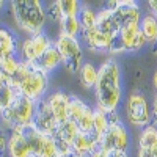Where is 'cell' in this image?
Returning <instances> with one entry per match:
<instances>
[{"label":"cell","instance_id":"cell-6","mask_svg":"<svg viewBox=\"0 0 157 157\" xmlns=\"http://www.w3.org/2000/svg\"><path fill=\"white\" fill-rule=\"evenodd\" d=\"M126 116L129 123L145 129L146 126L152 124V116H151V104L148 98L140 93V91H132L127 99H126Z\"/></svg>","mask_w":157,"mask_h":157},{"label":"cell","instance_id":"cell-32","mask_svg":"<svg viewBox=\"0 0 157 157\" xmlns=\"http://www.w3.org/2000/svg\"><path fill=\"white\" fill-rule=\"evenodd\" d=\"M151 116H152V124L157 127V94L154 96L151 104Z\"/></svg>","mask_w":157,"mask_h":157},{"label":"cell","instance_id":"cell-15","mask_svg":"<svg viewBox=\"0 0 157 157\" xmlns=\"http://www.w3.org/2000/svg\"><path fill=\"white\" fill-rule=\"evenodd\" d=\"M98 149L99 138L94 132H80L72 145V154H75L77 157H90Z\"/></svg>","mask_w":157,"mask_h":157},{"label":"cell","instance_id":"cell-38","mask_svg":"<svg viewBox=\"0 0 157 157\" xmlns=\"http://www.w3.org/2000/svg\"><path fill=\"white\" fill-rule=\"evenodd\" d=\"M151 47H152V54H154V55H157V41H155Z\"/></svg>","mask_w":157,"mask_h":157},{"label":"cell","instance_id":"cell-41","mask_svg":"<svg viewBox=\"0 0 157 157\" xmlns=\"http://www.w3.org/2000/svg\"><path fill=\"white\" fill-rule=\"evenodd\" d=\"M2 110H3V109H2V105H0V113H2Z\"/></svg>","mask_w":157,"mask_h":157},{"label":"cell","instance_id":"cell-13","mask_svg":"<svg viewBox=\"0 0 157 157\" xmlns=\"http://www.w3.org/2000/svg\"><path fill=\"white\" fill-rule=\"evenodd\" d=\"M113 38L112 35H105L99 32L98 29H90V30H83L80 35V41L83 44H86V47L91 52H102V54H110L112 50V44H113Z\"/></svg>","mask_w":157,"mask_h":157},{"label":"cell","instance_id":"cell-28","mask_svg":"<svg viewBox=\"0 0 157 157\" xmlns=\"http://www.w3.org/2000/svg\"><path fill=\"white\" fill-rule=\"evenodd\" d=\"M16 94H17V91H16V88L13 86L10 82L0 90V105H2V109H6V107H10L11 105V102L14 101V98H16Z\"/></svg>","mask_w":157,"mask_h":157},{"label":"cell","instance_id":"cell-4","mask_svg":"<svg viewBox=\"0 0 157 157\" xmlns=\"http://www.w3.org/2000/svg\"><path fill=\"white\" fill-rule=\"evenodd\" d=\"M54 46L57 47L58 54L63 60V66L71 74H78L83 61V49L80 39L69 38L63 33H58L57 39L54 41Z\"/></svg>","mask_w":157,"mask_h":157},{"label":"cell","instance_id":"cell-3","mask_svg":"<svg viewBox=\"0 0 157 157\" xmlns=\"http://www.w3.org/2000/svg\"><path fill=\"white\" fill-rule=\"evenodd\" d=\"M35 109H36V102L17 93L14 101L11 102V105L3 109L2 113H0V126L5 127L8 132L29 126L33 121Z\"/></svg>","mask_w":157,"mask_h":157},{"label":"cell","instance_id":"cell-21","mask_svg":"<svg viewBox=\"0 0 157 157\" xmlns=\"http://www.w3.org/2000/svg\"><path fill=\"white\" fill-rule=\"evenodd\" d=\"M140 32L146 38L148 44L152 46L157 41V17L152 16L151 13L143 14V17L140 21Z\"/></svg>","mask_w":157,"mask_h":157},{"label":"cell","instance_id":"cell-10","mask_svg":"<svg viewBox=\"0 0 157 157\" xmlns=\"http://www.w3.org/2000/svg\"><path fill=\"white\" fill-rule=\"evenodd\" d=\"M54 44V41H50V38L43 32L39 35L35 36H29L27 39H24L21 49H19V54H21V60L27 61V63H35L39 60L44 52Z\"/></svg>","mask_w":157,"mask_h":157},{"label":"cell","instance_id":"cell-37","mask_svg":"<svg viewBox=\"0 0 157 157\" xmlns=\"http://www.w3.org/2000/svg\"><path fill=\"white\" fill-rule=\"evenodd\" d=\"M151 157H157V145L151 149Z\"/></svg>","mask_w":157,"mask_h":157},{"label":"cell","instance_id":"cell-29","mask_svg":"<svg viewBox=\"0 0 157 157\" xmlns=\"http://www.w3.org/2000/svg\"><path fill=\"white\" fill-rule=\"evenodd\" d=\"M46 16H47V19H52L54 22H58V24L63 21V13H61V8H60V0H58V2H52L46 8Z\"/></svg>","mask_w":157,"mask_h":157},{"label":"cell","instance_id":"cell-16","mask_svg":"<svg viewBox=\"0 0 157 157\" xmlns=\"http://www.w3.org/2000/svg\"><path fill=\"white\" fill-rule=\"evenodd\" d=\"M63 64V60H61V57H60V54H58V50H57V47L52 44L44 54L39 57V60L38 61H35L33 63V66L38 69V71H41V72H44V74H50V72H54L58 66H61Z\"/></svg>","mask_w":157,"mask_h":157},{"label":"cell","instance_id":"cell-24","mask_svg":"<svg viewBox=\"0 0 157 157\" xmlns=\"http://www.w3.org/2000/svg\"><path fill=\"white\" fill-rule=\"evenodd\" d=\"M58 25H60V33L69 38L78 39L82 35V27H80V22H78V17H64Z\"/></svg>","mask_w":157,"mask_h":157},{"label":"cell","instance_id":"cell-14","mask_svg":"<svg viewBox=\"0 0 157 157\" xmlns=\"http://www.w3.org/2000/svg\"><path fill=\"white\" fill-rule=\"evenodd\" d=\"M47 104L52 110L57 124H63L69 120V104H71V94L64 93V91H55L49 96H46Z\"/></svg>","mask_w":157,"mask_h":157},{"label":"cell","instance_id":"cell-1","mask_svg":"<svg viewBox=\"0 0 157 157\" xmlns=\"http://www.w3.org/2000/svg\"><path fill=\"white\" fill-rule=\"evenodd\" d=\"M96 109L107 115L118 113L123 101V72L115 58L105 60L98 68V82L94 86Z\"/></svg>","mask_w":157,"mask_h":157},{"label":"cell","instance_id":"cell-2","mask_svg":"<svg viewBox=\"0 0 157 157\" xmlns=\"http://www.w3.org/2000/svg\"><path fill=\"white\" fill-rule=\"evenodd\" d=\"M11 14L17 29L29 36L43 33L47 16L39 0H14L11 2Z\"/></svg>","mask_w":157,"mask_h":157},{"label":"cell","instance_id":"cell-8","mask_svg":"<svg viewBox=\"0 0 157 157\" xmlns=\"http://www.w3.org/2000/svg\"><path fill=\"white\" fill-rule=\"evenodd\" d=\"M47 86H49V75L38 71L33 66L32 72L16 86V91L33 102H39L41 99L46 98Z\"/></svg>","mask_w":157,"mask_h":157},{"label":"cell","instance_id":"cell-33","mask_svg":"<svg viewBox=\"0 0 157 157\" xmlns=\"http://www.w3.org/2000/svg\"><path fill=\"white\" fill-rule=\"evenodd\" d=\"M107 157H129L127 151H120V149H112L109 152H105Z\"/></svg>","mask_w":157,"mask_h":157},{"label":"cell","instance_id":"cell-40","mask_svg":"<svg viewBox=\"0 0 157 157\" xmlns=\"http://www.w3.org/2000/svg\"><path fill=\"white\" fill-rule=\"evenodd\" d=\"M3 5H5V2H3V0H0V11H2V8H3Z\"/></svg>","mask_w":157,"mask_h":157},{"label":"cell","instance_id":"cell-18","mask_svg":"<svg viewBox=\"0 0 157 157\" xmlns=\"http://www.w3.org/2000/svg\"><path fill=\"white\" fill-rule=\"evenodd\" d=\"M8 157H30V149L27 145L24 134L21 129H14L10 132V140H8Z\"/></svg>","mask_w":157,"mask_h":157},{"label":"cell","instance_id":"cell-39","mask_svg":"<svg viewBox=\"0 0 157 157\" xmlns=\"http://www.w3.org/2000/svg\"><path fill=\"white\" fill-rule=\"evenodd\" d=\"M60 157H77V155H75V154H72V152H71V154H66V155H60Z\"/></svg>","mask_w":157,"mask_h":157},{"label":"cell","instance_id":"cell-31","mask_svg":"<svg viewBox=\"0 0 157 157\" xmlns=\"http://www.w3.org/2000/svg\"><path fill=\"white\" fill-rule=\"evenodd\" d=\"M8 140H10V132L0 126V157H3V154L8 149Z\"/></svg>","mask_w":157,"mask_h":157},{"label":"cell","instance_id":"cell-9","mask_svg":"<svg viewBox=\"0 0 157 157\" xmlns=\"http://www.w3.org/2000/svg\"><path fill=\"white\" fill-rule=\"evenodd\" d=\"M93 116H94V107H90L80 98L71 96L69 120L77 124L80 132H93Z\"/></svg>","mask_w":157,"mask_h":157},{"label":"cell","instance_id":"cell-25","mask_svg":"<svg viewBox=\"0 0 157 157\" xmlns=\"http://www.w3.org/2000/svg\"><path fill=\"white\" fill-rule=\"evenodd\" d=\"M19 64H21V58H17V55L3 57L0 60V72L8 78V82H10V78L17 72Z\"/></svg>","mask_w":157,"mask_h":157},{"label":"cell","instance_id":"cell-26","mask_svg":"<svg viewBox=\"0 0 157 157\" xmlns=\"http://www.w3.org/2000/svg\"><path fill=\"white\" fill-rule=\"evenodd\" d=\"M96 16H98V11H94V8L91 6H82L80 13H78V22H80V27L82 32L83 30H90V29H94L96 25Z\"/></svg>","mask_w":157,"mask_h":157},{"label":"cell","instance_id":"cell-23","mask_svg":"<svg viewBox=\"0 0 157 157\" xmlns=\"http://www.w3.org/2000/svg\"><path fill=\"white\" fill-rule=\"evenodd\" d=\"M110 127V115H107L105 112H102L99 109L94 107V116H93V132L96 134V137L101 140L105 132Z\"/></svg>","mask_w":157,"mask_h":157},{"label":"cell","instance_id":"cell-30","mask_svg":"<svg viewBox=\"0 0 157 157\" xmlns=\"http://www.w3.org/2000/svg\"><path fill=\"white\" fill-rule=\"evenodd\" d=\"M41 157H60V152H58L57 145H55V141H54V138H52V137H47L46 138Z\"/></svg>","mask_w":157,"mask_h":157},{"label":"cell","instance_id":"cell-17","mask_svg":"<svg viewBox=\"0 0 157 157\" xmlns=\"http://www.w3.org/2000/svg\"><path fill=\"white\" fill-rule=\"evenodd\" d=\"M21 132L24 134L25 140H27V145H29V149H30V157H41L47 137L43 135L41 132H38L32 124L21 127Z\"/></svg>","mask_w":157,"mask_h":157},{"label":"cell","instance_id":"cell-35","mask_svg":"<svg viewBox=\"0 0 157 157\" xmlns=\"http://www.w3.org/2000/svg\"><path fill=\"white\" fill-rule=\"evenodd\" d=\"M90 157H107V155H105V152H104V151H101V149H98V151H94L93 154H91Z\"/></svg>","mask_w":157,"mask_h":157},{"label":"cell","instance_id":"cell-36","mask_svg":"<svg viewBox=\"0 0 157 157\" xmlns=\"http://www.w3.org/2000/svg\"><path fill=\"white\" fill-rule=\"evenodd\" d=\"M152 85H154V88H155V91H157V69H155V72L152 74Z\"/></svg>","mask_w":157,"mask_h":157},{"label":"cell","instance_id":"cell-11","mask_svg":"<svg viewBox=\"0 0 157 157\" xmlns=\"http://www.w3.org/2000/svg\"><path fill=\"white\" fill-rule=\"evenodd\" d=\"M32 126L38 130V132H41L46 137H52L55 134L58 124L55 121L54 115H52V110L49 107L46 98L41 99L39 102H36V109H35V116H33Z\"/></svg>","mask_w":157,"mask_h":157},{"label":"cell","instance_id":"cell-12","mask_svg":"<svg viewBox=\"0 0 157 157\" xmlns=\"http://www.w3.org/2000/svg\"><path fill=\"white\" fill-rule=\"evenodd\" d=\"M78 134H80V130H78L77 124L71 120H68L66 123H63L57 127L52 138L55 141L60 155H66V154L72 152V145H74V141H75Z\"/></svg>","mask_w":157,"mask_h":157},{"label":"cell","instance_id":"cell-7","mask_svg":"<svg viewBox=\"0 0 157 157\" xmlns=\"http://www.w3.org/2000/svg\"><path fill=\"white\" fill-rule=\"evenodd\" d=\"M129 130L124 126V123L120 120L118 113L110 115V127L101 140H99V149L104 152H109L112 149H120V151H127L129 149Z\"/></svg>","mask_w":157,"mask_h":157},{"label":"cell","instance_id":"cell-27","mask_svg":"<svg viewBox=\"0 0 157 157\" xmlns=\"http://www.w3.org/2000/svg\"><path fill=\"white\" fill-rule=\"evenodd\" d=\"M60 8L64 17H77L82 10V3L77 0H60Z\"/></svg>","mask_w":157,"mask_h":157},{"label":"cell","instance_id":"cell-22","mask_svg":"<svg viewBox=\"0 0 157 157\" xmlns=\"http://www.w3.org/2000/svg\"><path fill=\"white\" fill-rule=\"evenodd\" d=\"M78 80H80V85L86 90H93L96 86L98 82V68L93 63L85 61L82 64L80 71H78Z\"/></svg>","mask_w":157,"mask_h":157},{"label":"cell","instance_id":"cell-5","mask_svg":"<svg viewBox=\"0 0 157 157\" xmlns=\"http://www.w3.org/2000/svg\"><path fill=\"white\" fill-rule=\"evenodd\" d=\"M146 44H148V41L143 36V33L140 32V25H127V27H123L118 35H115L110 55L138 52Z\"/></svg>","mask_w":157,"mask_h":157},{"label":"cell","instance_id":"cell-20","mask_svg":"<svg viewBox=\"0 0 157 157\" xmlns=\"http://www.w3.org/2000/svg\"><path fill=\"white\" fill-rule=\"evenodd\" d=\"M94 29H98L99 32L105 33V35H112V36L118 35L116 25H115V22H113V16H112V10L102 8V10L98 11Z\"/></svg>","mask_w":157,"mask_h":157},{"label":"cell","instance_id":"cell-34","mask_svg":"<svg viewBox=\"0 0 157 157\" xmlns=\"http://www.w3.org/2000/svg\"><path fill=\"white\" fill-rule=\"evenodd\" d=\"M148 6H149V13H151L152 16L157 17V0H149Z\"/></svg>","mask_w":157,"mask_h":157},{"label":"cell","instance_id":"cell-19","mask_svg":"<svg viewBox=\"0 0 157 157\" xmlns=\"http://www.w3.org/2000/svg\"><path fill=\"white\" fill-rule=\"evenodd\" d=\"M19 43L16 36L11 32H8L6 29H0V60L3 57H10V55H17L19 54Z\"/></svg>","mask_w":157,"mask_h":157}]
</instances>
